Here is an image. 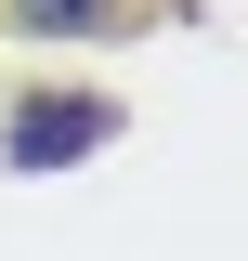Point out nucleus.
<instances>
[{
	"mask_svg": "<svg viewBox=\"0 0 248 261\" xmlns=\"http://www.w3.org/2000/svg\"><path fill=\"white\" fill-rule=\"evenodd\" d=\"M118 130V105H13V170H53V157H79V144H105Z\"/></svg>",
	"mask_w": 248,
	"mask_h": 261,
	"instance_id": "1",
	"label": "nucleus"
},
{
	"mask_svg": "<svg viewBox=\"0 0 248 261\" xmlns=\"http://www.w3.org/2000/svg\"><path fill=\"white\" fill-rule=\"evenodd\" d=\"M13 27H39V39H105V27H131L144 0H0Z\"/></svg>",
	"mask_w": 248,
	"mask_h": 261,
	"instance_id": "2",
	"label": "nucleus"
}]
</instances>
